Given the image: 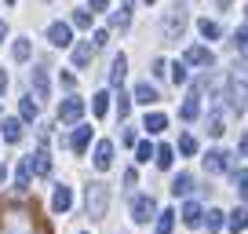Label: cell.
<instances>
[{"instance_id": "6da1fadb", "label": "cell", "mask_w": 248, "mask_h": 234, "mask_svg": "<svg viewBox=\"0 0 248 234\" xmlns=\"http://www.w3.org/2000/svg\"><path fill=\"white\" fill-rule=\"evenodd\" d=\"M0 234H33V216L30 212H0Z\"/></svg>"}, {"instance_id": "7a4b0ae2", "label": "cell", "mask_w": 248, "mask_h": 234, "mask_svg": "<svg viewBox=\"0 0 248 234\" xmlns=\"http://www.w3.org/2000/svg\"><path fill=\"white\" fill-rule=\"evenodd\" d=\"M109 209V190L106 183H88V216L92 219H102Z\"/></svg>"}, {"instance_id": "3957f363", "label": "cell", "mask_w": 248, "mask_h": 234, "mask_svg": "<svg viewBox=\"0 0 248 234\" xmlns=\"http://www.w3.org/2000/svg\"><path fill=\"white\" fill-rule=\"evenodd\" d=\"M226 106H230L233 114H245L248 110V81H241V77L226 81Z\"/></svg>"}, {"instance_id": "277c9868", "label": "cell", "mask_w": 248, "mask_h": 234, "mask_svg": "<svg viewBox=\"0 0 248 234\" xmlns=\"http://www.w3.org/2000/svg\"><path fill=\"white\" fill-rule=\"evenodd\" d=\"M183 30H186V8H183V0H175L171 11H168V18H164V37L179 40V37H183Z\"/></svg>"}, {"instance_id": "5b68a950", "label": "cell", "mask_w": 248, "mask_h": 234, "mask_svg": "<svg viewBox=\"0 0 248 234\" xmlns=\"http://www.w3.org/2000/svg\"><path fill=\"white\" fill-rule=\"evenodd\" d=\"M132 216H135V223H150V219L157 216V201L150 194L135 198V201H132Z\"/></svg>"}, {"instance_id": "8992f818", "label": "cell", "mask_w": 248, "mask_h": 234, "mask_svg": "<svg viewBox=\"0 0 248 234\" xmlns=\"http://www.w3.org/2000/svg\"><path fill=\"white\" fill-rule=\"evenodd\" d=\"M80 117H84V99H66L59 106V121H66V125H73Z\"/></svg>"}, {"instance_id": "52a82bcc", "label": "cell", "mask_w": 248, "mask_h": 234, "mask_svg": "<svg viewBox=\"0 0 248 234\" xmlns=\"http://www.w3.org/2000/svg\"><path fill=\"white\" fill-rule=\"evenodd\" d=\"M47 40H51L55 48H70L73 44V33H70V26H66V22H51V26H47Z\"/></svg>"}, {"instance_id": "ba28073f", "label": "cell", "mask_w": 248, "mask_h": 234, "mask_svg": "<svg viewBox=\"0 0 248 234\" xmlns=\"http://www.w3.org/2000/svg\"><path fill=\"white\" fill-rule=\"evenodd\" d=\"M109 165H113V143H109V139H102L99 147H95V168H99V172H106Z\"/></svg>"}, {"instance_id": "9c48e42d", "label": "cell", "mask_w": 248, "mask_h": 234, "mask_svg": "<svg viewBox=\"0 0 248 234\" xmlns=\"http://www.w3.org/2000/svg\"><path fill=\"white\" fill-rule=\"evenodd\" d=\"M230 51L237 55V59H245V55H248V26H241V30L230 33Z\"/></svg>"}, {"instance_id": "30bf717a", "label": "cell", "mask_w": 248, "mask_h": 234, "mask_svg": "<svg viewBox=\"0 0 248 234\" xmlns=\"http://www.w3.org/2000/svg\"><path fill=\"white\" fill-rule=\"evenodd\" d=\"M26 165H30V172H37V176H47V172H51V157H47L44 150L30 154V157H26Z\"/></svg>"}, {"instance_id": "8fae6325", "label": "cell", "mask_w": 248, "mask_h": 234, "mask_svg": "<svg viewBox=\"0 0 248 234\" xmlns=\"http://www.w3.org/2000/svg\"><path fill=\"white\" fill-rule=\"evenodd\" d=\"M70 205H73V190H70V187H55L51 209H55V212H70Z\"/></svg>"}, {"instance_id": "7c38bea8", "label": "cell", "mask_w": 248, "mask_h": 234, "mask_svg": "<svg viewBox=\"0 0 248 234\" xmlns=\"http://www.w3.org/2000/svg\"><path fill=\"white\" fill-rule=\"evenodd\" d=\"M33 81V92H37V99H47V66H37V70L30 73Z\"/></svg>"}, {"instance_id": "4fadbf2b", "label": "cell", "mask_w": 248, "mask_h": 234, "mask_svg": "<svg viewBox=\"0 0 248 234\" xmlns=\"http://www.w3.org/2000/svg\"><path fill=\"white\" fill-rule=\"evenodd\" d=\"M226 157H230L226 150H208V157H204V168H208V172H226V165H230Z\"/></svg>"}, {"instance_id": "5bb4252c", "label": "cell", "mask_w": 248, "mask_h": 234, "mask_svg": "<svg viewBox=\"0 0 248 234\" xmlns=\"http://www.w3.org/2000/svg\"><path fill=\"white\" fill-rule=\"evenodd\" d=\"M186 63H194V66H212V63H216V55H212L208 48H190V51H186Z\"/></svg>"}, {"instance_id": "9a60e30c", "label": "cell", "mask_w": 248, "mask_h": 234, "mask_svg": "<svg viewBox=\"0 0 248 234\" xmlns=\"http://www.w3.org/2000/svg\"><path fill=\"white\" fill-rule=\"evenodd\" d=\"M92 55H95L92 40H80V44L73 48V66H88V63H92Z\"/></svg>"}, {"instance_id": "2e32d148", "label": "cell", "mask_w": 248, "mask_h": 234, "mask_svg": "<svg viewBox=\"0 0 248 234\" xmlns=\"http://www.w3.org/2000/svg\"><path fill=\"white\" fill-rule=\"evenodd\" d=\"M201 216H204V212H201V205H197V201H186L183 205V223L186 227H201Z\"/></svg>"}, {"instance_id": "e0dca14e", "label": "cell", "mask_w": 248, "mask_h": 234, "mask_svg": "<svg viewBox=\"0 0 248 234\" xmlns=\"http://www.w3.org/2000/svg\"><path fill=\"white\" fill-rule=\"evenodd\" d=\"M88 143H92V128H88V125H80V128H77V132H73V139H70V147H73V150H77V154H84V150H88Z\"/></svg>"}, {"instance_id": "ac0fdd59", "label": "cell", "mask_w": 248, "mask_h": 234, "mask_svg": "<svg viewBox=\"0 0 248 234\" xmlns=\"http://www.w3.org/2000/svg\"><path fill=\"white\" fill-rule=\"evenodd\" d=\"M190 190H194V176H190V172H179L175 180H171V194H190Z\"/></svg>"}, {"instance_id": "d6986e66", "label": "cell", "mask_w": 248, "mask_h": 234, "mask_svg": "<svg viewBox=\"0 0 248 234\" xmlns=\"http://www.w3.org/2000/svg\"><path fill=\"white\" fill-rule=\"evenodd\" d=\"M161 95H157V88H150L146 81L142 84H135V102H142V106H150V102H157Z\"/></svg>"}, {"instance_id": "ffe728a7", "label": "cell", "mask_w": 248, "mask_h": 234, "mask_svg": "<svg viewBox=\"0 0 248 234\" xmlns=\"http://www.w3.org/2000/svg\"><path fill=\"white\" fill-rule=\"evenodd\" d=\"M226 227H230L233 234H237V231H245V227H248V209H233L230 216H226Z\"/></svg>"}, {"instance_id": "44dd1931", "label": "cell", "mask_w": 248, "mask_h": 234, "mask_svg": "<svg viewBox=\"0 0 248 234\" xmlns=\"http://www.w3.org/2000/svg\"><path fill=\"white\" fill-rule=\"evenodd\" d=\"M124 73H128V59H124V55H117L113 66H109V84H121Z\"/></svg>"}, {"instance_id": "7402d4cb", "label": "cell", "mask_w": 248, "mask_h": 234, "mask_svg": "<svg viewBox=\"0 0 248 234\" xmlns=\"http://www.w3.org/2000/svg\"><path fill=\"white\" fill-rule=\"evenodd\" d=\"M4 139H8V143L22 139V121H18V117H8V121H4Z\"/></svg>"}, {"instance_id": "603a6c76", "label": "cell", "mask_w": 248, "mask_h": 234, "mask_svg": "<svg viewBox=\"0 0 248 234\" xmlns=\"http://www.w3.org/2000/svg\"><path fill=\"white\" fill-rule=\"evenodd\" d=\"M142 128H146V132H164V128H168V117L164 114H146V121H142Z\"/></svg>"}, {"instance_id": "cb8c5ba5", "label": "cell", "mask_w": 248, "mask_h": 234, "mask_svg": "<svg viewBox=\"0 0 248 234\" xmlns=\"http://www.w3.org/2000/svg\"><path fill=\"white\" fill-rule=\"evenodd\" d=\"M171 227H175V212L171 209L157 212V234H171Z\"/></svg>"}, {"instance_id": "d4e9b609", "label": "cell", "mask_w": 248, "mask_h": 234, "mask_svg": "<svg viewBox=\"0 0 248 234\" xmlns=\"http://www.w3.org/2000/svg\"><path fill=\"white\" fill-rule=\"evenodd\" d=\"M197 30H201V37L204 40H219V22H212V18H201V22H197Z\"/></svg>"}, {"instance_id": "484cf974", "label": "cell", "mask_w": 248, "mask_h": 234, "mask_svg": "<svg viewBox=\"0 0 248 234\" xmlns=\"http://www.w3.org/2000/svg\"><path fill=\"white\" fill-rule=\"evenodd\" d=\"M106 110H109V92H99L92 99V114L95 117H106Z\"/></svg>"}, {"instance_id": "4316f807", "label": "cell", "mask_w": 248, "mask_h": 234, "mask_svg": "<svg viewBox=\"0 0 248 234\" xmlns=\"http://www.w3.org/2000/svg\"><path fill=\"white\" fill-rule=\"evenodd\" d=\"M197 114H201V106H197V95H190V99L183 102V110H179V117H183V121H194Z\"/></svg>"}, {"instance_id": "83f0119b", "label": "cell", "mask_w": 248, "mask_h": 234, "mask_svg": "<svg viewBox=\"0 0 248 234\" xmlns=\"http://www.w3.org/2000/svg\"><path fill=\"white\" fill-rule=\"evenodd\" d=\"M233 187H237L241 198H248V168H237V172H233Z\"/></svg>"}, {"instance_id": "f1b7e54d", "label": "cell", "mask_w": 248, "mask_h": 234, "mask_svg": "<svg viewBox=\"0 0 248 234\" xmlns=\"http://www.w3.org/2000/svg\"><path fill=\"white\" fill-rule=\"evenodd\" d=\"M154 161H157V168H171V147H157Z\"/></svg>"}, {"instance_id": "f546056e", "label": "cell", "mask_w": 248, "mask_h": 234, "mask_svg": "<svg viewBox=\"0 0 248 234\" xmlns=\"http://www.w3.org/2000/svg\"><path fill=\"white\" fill-rule=\"evenodd\" d=\"M18 114H22V121H37V102L22 99V102H18Z\"/></svg>"}, {"instance_id": "4dcf8cb0", "label": "cell", "mask_w": 248, "mask_h": 234, "mask_svg": "<svg viewBox=\"0 0 248 234\" xmlns=\"http://www.w3.org/2000/svg\"><path fill=\"white\" fill-rule=\"evenodd\" d=\"M11 55H15L18 63H26V59H30V40H15V44H11Z\"/></svg>"}, {"instance_id": "1f68e13d", "label": "cell", "mask_w": 248, "mask_h": 234, "mask_svg": "<svg viewBox=\"0 0 248 234\" xmlns=\"http://www.w3.org/2000/svg\"><path fill=\"white\" fill-rule=\"evenodd\" d=\"M73 26L77 30H92V11H73Z\"/></svg>"}, {"instance_id": "d6a6232c", "label": "cell", "mask_w": 248, "mask_h": 234, "mask_svg": "<svg viewBox=\"0 0 248 234\" xmlns=\"http://www.w3.org/2000/svg\"><path fill=\"white\" fill-rule=\"evenodd\" d=\"M226 128H223V117L219 114H208V135H223Z\"/></svg>"}, {"instance_id": "836d02e7", "label": "cell", "mask_w": 248, "mask_h": 234, "mask_svg": "<svg viewBox=\"0 0 248 234\" xmlns=\"http://www.w3.org/2000/svg\"><path fill=\"white\" fill-rule=\"evenodd\" d=\"M179 150H183L186 157H190V154H197V139H194V135H183V139H179Z\"/></svg>"}, {"instance_id": "e575fe53", "label": "cell", "mask_w": 248, "mask_h": 234, "mask_svg": "<svg viewBox=\"0 0 248 234\" xmlns=\"http://www.w3.org/2000/svg\"><path fill=\"white\" fill-rule=\"evenodd\" d=\"M171 81H175V84H186V81H190V73H186V66H183V63L171 66Z\"/></svg>"}, {"instance_id": "d590c367", "label": "cell", "mask_w": 248, "mask_h": 234, "mask_svg": "<svg viewBox=\"0 0 248 234\" xmlns=\"http://www.w3.org/2000/svg\"><path fill=\"white\" fill-rule=\"evenodd\" d=\"M223 223H226V219H223V212H219V209H208V231H219Z\"/></svg>"}, {"instance_id": "8d00e7d4", "label": "cell", "mask_w": 248, "mask_h": 234, "mask_svg": "<svg viewBox=\"0 0 248 234\" xmlns=\"http://www.w3.org/2000/svg\"><path fill=\"white\" fill-rule=\"evenodd\" d=\"M109 26H113V30H128V11H113Z\"/></svg>"}, {"instance_id": "74e56055", "label": "cell", "mask_w": 248, "mask_h": 234, "mask_svg": "<svg viewBox=\"0 0 248 234\" xmlns=\"http://www.w3.org/2000/svg\"><path fill=\"white\" fill-rule=\"evenodd\" d=\"M26 183H30V165H18V172H15V187H26Z\"/></svg>"}, {"instance_id": "f35d334b", "label": "cell", "mask_w": 248, "mask_h": 234, "mask_svg": "<svg viewBox=\"0 0 248 234\" xmlns=\"http://www.w3.org/2000/svg\"><path fill=\"white\" fill-rule=\"evenodd\" d=\"M117 114H121V121L132 114V99H128V95H121V99H117Z\"/></svg>"}, {"instance_id": "ab89813d", "label": "cell", "mask_w": 248, "mask_h": 234, "mask_svg": "<svg viewBox=\"0 0 248 234\" xmlns=\"http://www.w3.org/2000/svg\"><path fill=\"white\" fill-rule=\"evenodd\" d=\"M135 161H150V157H154V147H150V143H139V147H135Z\"/></svg>"}, {"instance_id": "60d3db41", "label": "cell", "mask_w": 248, "mask_h": 234, "mask_svg": "<svg viewBox=\"0 0 248 234\" xmlns=\"http://www.w3.org/2000/svg\"><path fill=\"white\" fill-rule=\"evenodd\" d=\"M106 40H109L106 30H99V33H95V40H92V48H106Z\"/></svg>"}, {"instance_id": "b9f144b4", "label": "cell", "mask_w": 248, "mask_h": 234, "mask_svg": "<svg viewBox=\"0 0 248 234\" xmlns=\"http://www.w3.org/2000/svg\"><path fill=\"white\" fill-rule=\"evenodd\" d=\"M135 180H139V172H135V168L124 172V183H128V187H135Z\"/></svg>"}, {"instance_id": "7bdbcfd3", "label": "cell", "mask_w": 248, "mask_h": 234, "mask_svg": "<svg viewBox=\"0 0 248 234\" xmlns=\"http://www.w3.org/2000/svg\"><path fill=\"white\" fill-rule=\"evenodd\" d=\"M164 70H168V63H164V59H157V63H154V73H157V77H164Z\"/></svg>"}, {"instance_id": "ee69618b", "label": "cell", "mask_w": 248, "mask_h": 234, "mask_svg": "<svg viewBox=\"0 0 248 234\" xmlns=\"http://www.w3.org/2000/svg\"><path fill=\"white\" fill-rule=\"evenodd\" d=\"M109 8V0H92V11H106Z\"/></svg>"}, {"instance_id": "f6af8a7d", "label": "cell", "mask_w": 248, "mask_h": 234, "mask_svg": "<svg viewBox=\"0 0 248 234\" xmlns=\"http://www.w3.org/2000/svg\"><path fill=\"white\" fill-rule=\"evenodd\" d=\"M241 154H245V157H248V132H245V135H241Z\"/></svg>"}, {"instance_id": "bcb514c9", "label": "cell", "mask_w": 248, "mask_h": 234, "mask_svg": "<svg viewBox=\"0 0 248 234\" xmlns=\"http://www.w3.org/2000/svg\"><path fill=\"white\" fill-rule=\"evenodd\" d=\"M4 88H8V73L0 70V92H4Z\"/></svg>"}, {"instance_id": "7dc6e473", "label": "cell", "mask_w": 248, "mask_h": 234, "mask_svg": "<svg viewBox=\"0 0 248 234\" xmlns=\"http://www.w3.org/2000/svg\"><path fill=\"white\" fill-rule=\"evenodd\" d=\"M121 11H132V0H121Z\"/></svg>"}, {"instance_id": "c3c4849f", "label": "cell", "mask_w": 248, "mask_h": 234, "mask_svg": "<svg viewBox=\"0 0 248 234\" xmlns=\"http://www.w3.org/2000/svg\"><path fill=\"white\" fill-rule=\"evenodd\" d=\"M4 37H8V26H4V22H0V40H4Z\"/></svg>"}, {"instance_id": "681fc988", "label": "cell", "mask_w": 248, "mask_h": 234, "mask_svg": "<svg viewBox=\"0 0 248 234\" xmlns=\"http://www.w3.org/2000/svg\"><path fill=\"white\" fill-rule=\"evenodd\" d=\"M0 180H4V165H0Z\"/></svg>"}, {"instance_id": "f907efd6", "label": "cell", "mask_w": 248, "mask_h": 234, "mask_svg": "<svg viewBox=\"0 0 248 234\" xmlns=\"http://www.w3.org/2000/svg\"><path fill=\"white\" fill-rule=\"evenodd\" d=\"M146 4H157V0H146Z\"/></svg>"}, {"instance_id": "816d5d0a", "label": "cell", "mask_w": 248, "mask_h": 234, "mask_svg": "<svg viewBox=\"0 0 248 234\" xmlns=\"http://www.w3.org/2000/svg\"><path fill=\"white\" fill-rule=\"evenodd\" d=\"M8 4H15V0H8Z\"/></svg>"}]
</instances>
